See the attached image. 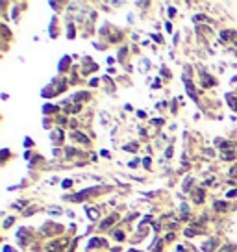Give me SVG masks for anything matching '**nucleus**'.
Instances as JSON below:
<instances>
[{
    "label": "nucleus",
    "mask_w": 237,
    "mask_h": 252,
    "mask_svg": "<svg viewBox=\"0 0 237 252\" xmlns=\"http://www.w3.org/2000/svg\"><path fill=\"white\" fill-rule=\"evenodd\" d=\"M71 137H72V139H76V141H80V143H83V145H87V143H89V139L85 137V135H82L80 132H72V134H71Z\"/></svg>",
    "instance_id": "obj_1"
},
{
    "label": "nucleus",
    "mask_w": 237,
    "mask_h": 252,
    "mask_svg": "<svg viewBox=\"0 0 237 252\" xmlns=\"http://www.w3.org/2000/svg\"><path fill=\"white\" fill-rule=\"evenodd\" d=\"M98 245H104V247H106V241H102V239H91V241H89V247H93V248H98Z\"/></svg>",
    "instance_id": "obj_2"
},
{
    "label": "nucleus",
    "mask_w": 237,
    "mask_h": 252,
    "mask_svg": "<svg viewBox=\"0 0 237 252\" xmlns=\"http://www.w3.org/2000/svg\"><path fill=\"white\" fill-rule=\"evenodd\" d=\"M47 252H61V247H59V241L57 243H52L48 248H47Z\"/></svg>",
    "instance_id": "obj_3"
},
{
    "label": "nucleus",
    "mask_w": 237,
    "mask_h": 252,
    "mask_svg": "<svg viewBox=\"0 0 237 252\" xmlns=\"http://www.w3.org/2000/svg\"><path fill=\"white\" fill-rule=\"evenodd\" d=\"M115 219H117V215H111L109 219H106V221H104V222L100 224V228H102V230H104V228H107V226H109V224H111V222H113Z\"/></svg>",
    "instance_id": "obj_4"
},
{
    "label": "nucleus",
    "mask_w": 237,
    "mask_h": 252,
    "mask_svg": "<svg viewBox=\"0 0 237 252\" xmlns=\"http://www.w3.org/2000/svg\"><path fill=\"white\" fill-rule=\"evenodd\" d=\"M87 213L91 215V219H96V217H98V211H96L95 208H87Z\"/></svg>",
    "instance_id": "obj_5"
},
{
    "label": "nucleus",
    "mask_w": 237,
    "mask_h": 252,
    "mask_svg": "<svg viewBox=\"0 0 237 252\" xmlns=\"http://www.w3.org/2000/svg\"><path fill=\"white\" fill-rule=\"evenodd\" d=\"M195 198H196V202H202V198H204V195H202V189H200V191H196Z\"/></svg>",
    "instance_id": "obj_6"
},
{
    "label": "nucleus",
    "mask_w": 237,
    "mask_h": 252,
    "mask_svg": "<svg viewBox=\"0 0 237 252\" xmlns=\"http://www.w3.org/2000/svg\"><path fill=\"white\" fill-rule=\"evenodd\" d=\"M222 159H233V152H226V154H222Z\"/></svg>",
    "instance_id": "obj_7"
},
{
    "label": "nucleus",
    "mask_w": 237,
    "mask_h": 252,
    "mask_svg": "<svg viewBox=\"0 0 237 252\" xmlns=\"http://www.w3.org/2000/svg\"><path fill=\"white\" fill-rule=\"evenodd\" d=\"M165 156H167V158L172 156V146H169V148H167V154H165Z\"/></svg>",
    "instance_id": "obj_8"
},
{
    "label": "nucleus",
    "mask_w": 237,
    "mask_h": 252,
    "mask_svg": "<svg viewBox=\"0 0 237 252\" xmlns=\"http://www.w3.org/2000/svg\"><path fill=\"white\" fill-rule=\"evenodd\" d=\"M115 237H117V239H124V234H120V232H117V234H115Z\"/></svg>",
    "instance_id": "obj_9"
},
{
    "label": "nucleus",
    "mask_w": 237,
    "mask_h": 252,
    "mask_svg": "<svg viewBox=\"0 0 237 252\" xmlns=\"http://www.w3.org/2000/svg\"><path fill=\"white\" fill-rule=\"evenodd\" d=\"M71 184H72V182H71V180H65V182H63V187H69V185H71Z\"/></svg>",
    "instance_id": "obj_10"
},
{
    "label": "nucleus",
    "mask_w": 237,
    "mask_h": 252,
    "mask_svg": "<svg viewBox=\"0 0 237 252\" xmlns=\"http://www.w3.org/2000/svg\"><path fill=\"white\" fill-rule=\"evenodd\" d=\"M24 145H26V146H32V145H33V141H32V139H26V143H24Z\"/></svg>",
    "instance_id": "obj_11"
},
{
    "label": "nucleus",
    "mask_w": 237,
    "mask_h": 252,
    "mask_svg": "<svg viewBox=\"0 0 237 252\" xmlns=\"http://www.w3.org/2000/svg\"><path fill=\"white\" fill-rule=\"evenodd\" d=\"M232 174H233V176L237 174V167H233V169H232Z\"/></svg>",
    "instance_id": "obj_12"
},
{
    "label": "nucleus",
    "mask_w": 237,
    "mask_h": 252,
    "mask_svg": "<svg viewBox=\"0 0 237 252\" xmlns=\"http://www.w3.org/2000/svg\"><path fill=\"white\" fill-rule=\"evenodd\" d=\"M130 252H137V250H130Z\"/></svg>",
    "instance_id": "obj_13"
}]
</instances>
